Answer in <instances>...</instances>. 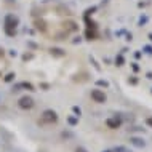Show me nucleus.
Wrapping results in <instances>:
<instances>
[{"label":"nucleus","mask_w":152,"mask_h":152,"mask_svg":"<svg viewBox=\"0 0 152 152\" xmlns=\"http://www.w3.org/2000/svg\"><path fill=\"white\" fill-rule=\"evenodd\" d=\"M115 152H130V151L126 149V147H117V149H115Z\"/></svg>","instance_id":"obj_9"},{"label":"nucleus","mask_w":152,"mask_h":152,"mask_svg":"<svg viewBox=\"0 0 152 152\" xmlns=\"http://www.w3.org/2000/svg\"><path fill=\"white\" fill-rule=\"evenodd\" d=\"M42 118H43V122H47V123H56L58 122V114H56L55 110H51V109H47L43 112Z\"/></svg>","instance_id":"obj_2"},{"label":"nucleus","mask_w":152,"mask_h":152,"mask_svg":"<svg viewBox=\"0 0 152 152\" xmlns=\"http://www.w3.org/2000/svg\"><path fill=\"white\" fill-rule=\"evenodd\" d=\"M131 142H133L134 146H138V147H144L146 146V142L142 141L141 138H133V139H131Z\"/></svg>","instance_id":"obj_6"},{"label":"nucleus","mask_w":152,"mask_h":152,"mask_svg":"<svg viewBox=\"0 0 152 152\" xmlns=\"http://www.w3.org/2000/svg\"><path fill=\"white\" fill-rule=\"evenodd\" d=\"M151 40H152V35H151Z\"/></svg>","instance_id":"obj_13"},{"label":"nucleus","mask_w":152,"mask_h":152,"mask_svg":"<svg viewBox=\"0 0 152 152\" xmlns=\"http://www.w3.org/2000/svg\"><path fill=\"white\" fill-rule=\"evenodd\" d=\"M146 123H147L149 126H152V117H147V118H146Z\"/></svg>","instance_id":"obj_10"},{"label":"nucleus","mask_w":152,"mask_h":152,"mask_svg":"<svg viewBox=\"0 0 152 152\" xmlns=\"http://www.w3.org/2000/svg\"><path fill=\"white\" fill-rule=\"evenodd\" d=\"M75 152H87V149H83V147H77Z\"/></svg>","instance_id":"obj_12"},{"label":"nucleus","mask_w":152,"mask_h":152,"mask_svg":"<svg viewBox=\"0 0 152 152\" xmlns=\"http://www.w3.org/2000/svg\"><path fill=\"white\" fill-rule=\"evenodd\" d=\"M74 112H75V114H77V117H80V114H82V110H80L79 107H77V106H74Z\"/></svg>","instance_id":"obj_8"},{"label":"nucleus","mask_w":152,"mask_h":152,"mask_svg":"<svg viewBox=\"0 0 152 152\" xmlns=\"http://www.w3.org/2000/svg\"><path fill=\"white\" fill-rule=\"evenodd\" d=\"M98 85H101V87H107V82H102V80H99V82H98Z\"/></svg>","instance_id":"obj_11"},{"label":"nucleus","mask_w":152,"mask_h":152,"mask_svg":"<svg viewBox=\"0 0 152 152\" xmlns=\"http://www.w3.org/2000/svg\"><path fill=\"white\" fill-rule=\"evenodd\" d=\"M16 24H18V19H16L13 15L7 16V21H5V31H7V34H8V35H15Z\"/></svg>","instance_id":"obj_1"},{"label":"nucleus","mask_w":152,"mask_h":152,"mask_svg":"<svg viewBox=\"0 0 152 152\" xmlns=\"http://www.w3.org/2000/svg\"><path fill=\"white\" fill-rule=\"evenodd\" d=\"M120 118H117V117H110V118H107L106 120V125H107V128H110V130H117L118 126H120Z\"/></svg>","instance_id":"obj_5"},{"label":"nucleus","mask_w":152,"mask_h":152,"mask_svg":"<svg viewBox=\"0 0 152 152\" xmlns=\"http://www.w3.org/2000/svg\"><path fill=\"white\" fill-rule=\"evenodd\" d=\"M18 106L21 109H24V110H26V109H32V106H34V99H32L31 96H23L21 99L18 101Z\"/></svg>","instance_id":"obj_3"},{"label":"nucleus","mask_w":152,"mask_h":152,"mask_svg":"<svg viewBox=\"0 0 152 152\" xmlns=\"http://www.w3.org/2000/svg\"><path fill=\"white\" fill-rule=\"evenodd\" d=\"M106 152H109V151H106Z\"/></svg>","instance_id":"obj_14"},{"label":"nucleus","mask_w":152,"mask_h":152,"mask_svg":"<svg viewBox=\"0 0 152 152\" xmlns=\"http://www.w3.org/2000/svg\"><path fill=\"white\" fill-rule=\"evenodd\" d=\"M91 98L94 102H106V94L101 90H93L91 91Z\"/></svg>","instance_id":"obj_4"},{"label":"nucleus","mask_w":152,"mask_h":152,"mask_svg":"<svg viewBox=\"0 0 152 152\" xmlns=\"http://www.w3.org/2000/svg\"><path fill=\"white\" fill-rule=\"evenodd\" d=\"M67 122L71 123V125H77V123H79V117H69Z\"/></svg>","instance_id":"obj_7"}]
</instances>
